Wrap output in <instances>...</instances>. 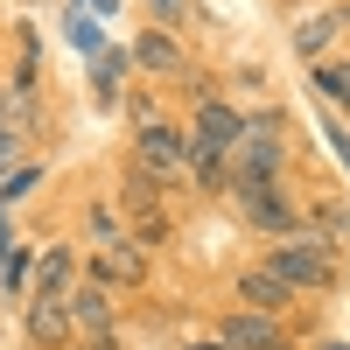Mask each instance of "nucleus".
<instances>
[{"label": "nucleus", "instance_id": "obj_1", "mask_svg": "<svg viewBox=\"0 0 350 350\" xmlns=\"http://www.w3.org/2000/svg\"><path fill=\"white\" fill-rule=\"evenodd\" d=\"M267 273L287 287H329L336 252H329V239H280V245H267Z\"/></svg>", "mask_w": 350, "mask_h": 350}, {"label": "nucleus", "instance_id": "obj_2", "mask_svg": "<svg viewBox=\"0 0 350 350\" xmlns=\"http://www.w3.org/2000/svg\"><path fill=\"white\" fill-rule=\"evenodd\" d=\"M273 168H280V126L273 120H245L239 148H231V161H224V183L252 189V183H273Z\"/></svg>", "mask_w": 350, "mask_h": 350}, {"label": "nucleus", "instance_id": "obj_3", "mask_svg": "<svg viewBox=\"0 0 350 350\" xmlns=\"http://www.w3.org/2000/svg\"><path fill=\"white\" fill-rule=\"evenodd\" d=\"M133 148H140V168L148 175H168V168L189 161V140L168 120H154V105H133Z\"/></svg>", "mask_w": 350, "mask_h": 350}, {"label": "nucleus", "instance_id": "obj_4", "mask_svg": "<svg viewBox=\"0 0 350 350\" xmlns=\"http://www.w3.org/2000/svg\"><path fill=\"white\" fill-rule=\"evenodd\" d=\"M92 280H98V287H140V280H148V245L105 239V245L92 252Z\"/></svg>", "mask_w": 350, "mask_h": 350}, {"label": "nucleus", "instance_id": "obj_5", "mask_svg": "<svg viewBox=\"0 0 350 350\" xmlns=\"http://www.w3.org/2000/svg\"><path fill=\"white\" fill-rule=\"evenodd\" d=\"M231 203L245 211V224H259V231H295V203H287L280 189H267V183H252V189H231Z\"/></svg>", "mask_w": 350, "mask_h": 350}, {"label": "nucleus", "instance_id": "obj_6", "mask_svg": "<svg viewBox=\"0 0 350 350\" xmlns=\"http://www.w3.org/2000/svg\"><path fill=\"white\" fill-rule=\"evenodd\" d=\"M217 343L224 350H280V315H224L217 323Z\"/></svg>", "mask_w": 350, "mask_h": 350}, {"label": "nucleus", "instance_id": "obj_7", "mask_svg": "<svg viewBox=\"0 0 350 350\" xmlns=\"http://www.w3.org/2000/svg\"><path fill=\"white\" fill-rule=\"evenodd\" d=\"M133 64L140 70H168V77H189V56H183V42H175V36H161V28H148V36H140L133 42Z\"/></svg>", "mask_w": 350, "mask_h": 350}, {"label": "nucleus", "instance_id": "obj_8", "mask_svg": "<svg viewBox=\"0 0 350 350\" xmlns=\"http://www.w3.org/2000/svg\"><path fill=\"white\" fill-rule=\"evenodd\" d=\"M287 295H295V287L273 280L267 267H245V273H239V301H245L252 315H280V308H287Z\"/></svg>", "mask_w": 350, "mask_h": 350}, {"label": "nucleus", "instance_id": "obj_9", "mask_svg": "<svg viewBox=\"0 0 350 350\" xmlns=\"http://www.w3.org/2000/svg\"><path fill=\"white\" fill-rule=\"evenodd\" d=\"M64 315H70L77 329H92V336L112 329V301H105V287H98V280H84L77 295H64Z\"/></svg>", "mask_w": 350, "mask_h": 350}, {"label": "nucleus", "instance_id": "obj_10", "mask_svg": "<svg viewBox=\"0 0 350 350\" xmlns=\"http://www.w3.org/2000/svg\"><path fill=\"white\" fill-rule=\"evenodd\" d=\"M36 287H42L36 301H64V287H70V252H64V245H49V252L36 259Z\"/></svg>", "mask_w": 350, "mask_h": 350}, {"label": "nucleus", "instance_id": "obj_11", "mask_svg": "<svg viewBox=\"0 0 350 350\" xmlns=\"http://www.w3.org/2000/svg\"><path fill=\"white\" fill-rule=\"evenodd\" d=\"M336 28H343V14H336V8H329V14H308V21L295 28V49H301V56H323Z\"/></svg>", "mask_w": 350, "mask_h": 350}, {"label": "nucleus", "instance_id": "obj_12", "mask_svg": "<svg viewBox=\"0 0 350 350\" xmlns=\"http://www.w3.org/2000/svg\"><path fill=\"white\" fill-rule=\"evenodd\" d=\"M120 77H126V56H120V49H98V56H92V92H98L105 105L120 98Z\"/></svg>", "mask_w": 350, "mask_h": 350}, {"label": "nucleus", "instance_id": "obj_13", "mask_svg": "<svg viewBox=\"0 0 350 350\" xmlns=\"http://www.w3.org/2000/svg\"><path fill=\"white\" fill-rule=\"evenodd\" d=\"M28 329H36L42 343H56V336L70 329V315H64V301H36V308H28Z\"/></svg>", "mask_w": 350, "mask_h": 350}, {"label": "nucleus", "instance_id": "obj_14", "mask_svg": "<svg viewBox=\"0 0 350 350\" xmlns=\"http://www.w3.org/2000/svg\"><path fill=\"white\" fill-rule=\"evenodd\" d=\"M315 92L336 98V105L350 112V64H323V70H315Z\"/></svg>", "mask_w": 350, "mask_h": 350}, {"label": "nucleus", "instance_id": "obj_15", "mask_svg": "<svg viewBox=\"0 0 350 350\" xmlns=\"http://www.w3.org/2000/svg\"><path fill=\"white\" fill-rule=\"evenodd\" d=\"M64 28H70V42H77L84 56H98V49H105V42H98V28H92V14H77V8H70V14H64Z\"/></svg>", "mask_w": 350, "mask_h": 350}, {"label": "nucleus", "instance_id": "obj_16", "mask_svg": "<svg viewBox=\"0 0 350 350\" xmlns=\"http://www.w3.org/2000/svg\"><path fill=\"white\" fill-rule=\"evenodd\" d=\"M28 189H36V168H14V175H8V183H0V203H21Z\"/></svg>", "mask_w": 350, "mask_h": 350}, {"label": "nucleus", "instance_id": "obj_17", "mask_svg": "<svg viewBox=\"0 0 350 350\" xmlns=\"http://www.w3.org/2000/svg\"><path fill=\"white\" fill-rule=\"evenodd\" d=\"M161 14H175V21H189V0H154Z\"/></svg>", "mask_w": 350, "mask_h": 350}, {"label": "nucleus", "instance_id": "obj_18", "mask_svg": "<svg viewBox=\"0 0 350 350\" xmlns=\"http://www.w3.org/2000/svg\"><path fill=\"white\" fill-rule=\"evenodd\" d=\"M8 161H14V133H0V175H8Z\"/></svg>", "mask_w": 350, "mask_h": 350}, {"label": "nucleus", "instance_id": "obj_19", "mask_svg": "<svg viewBox=\"0 0 350 350\" xmlns=\"http://www.w3.org/2000/svg\"><path fill=\"white\" fill-rule=\"evenodd\" d=\"M77 14H112V0H77Z\"/></svg>", "mask_w": 350, "mask_h": 350}, {"label": "nucleus", "instance_id": "obj_20", "mask_svg": "<svg viewBox=\"0 0 350 350\" xmlns=\"http://www.w3.org/2000/svg\"><path fill=\"white\" fill-rule=\"evenodd\" d=\"M196 350H224V343H196Z\"/></svg>", "mask_w": 350, "mask_h": 350}, {"label": "nucleus", "instance_id": "obj_21", "mask_svg": "<svg viewBox=\"0 0 350 350\" xmlns=\"http://www.w3.org/2000/svg\"><path fill=\"white\" fill-rule=\"evenodd\" d=\"M336 14H343V21H350V0H343V8H336Z\"/></svg>", "mask_w": 350, "mask_h": 350}, {"label": "nucleus", "instance_id": "obj_22", "mask_svg": "<svg viewBox=\"0 0 350 350\" xmlns=\"http://www.w3.org/2000/svg\"><path fill=\"white\" fill-rule=\"evenodd\" d=\"M329 350H350V343H329Z\"/></svg>", "mask_w": 350, "mask_h": 350}]
</instances>
